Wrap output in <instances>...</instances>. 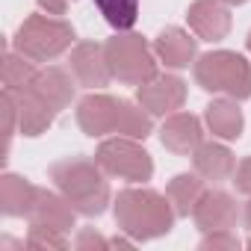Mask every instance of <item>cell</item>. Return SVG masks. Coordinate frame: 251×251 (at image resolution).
I'll return each instance as SVG.
<instances>
[{"mask_svg":"<svg viewBox=\"0 0 251 251\" xmlns=\"http://www.w3.org/2000/svg\"><path fill=\"white\" fill-rule=\"evenodd\" d=\"M207 121H210L213 133H219L225 139H236L239 130H242V112L233 103H227V100L210 103L207 106Z\"/></svg>","mask_w":251,"mask_h":251,"instance_id":"18","label":"cell"},{"mask_svg":"<svg viewBox=\"0 0 251 251\" xmlns=\"http://www.w3.org/2000/svg\"><path fill=\"white\" fill-rule=\"evenodd\" d=\"M192 216L201 230H227L236 222V204L225 192H207L192 207Z\"/></svg>","mask_w":251,"mask_h":251,"instance_id":"8","label":"cell"},{"mask_svg":"<svg viewBox=\"0 0 251 251\" xmlns=\"http://www.w3.org/2000/svg\"><path fill=\"white\" fill-rule=\"evenodd\" d=\"M33 68H30V62H24V59H18V56H6V65H3V80H6V89L9 92H21L24 86H30L33 83Z\"/></svg>","mask_w":251,"mask_h":251,"instance_id":"22","label":"cell"},{"mask_svg":"<svg viewBox=\"0 0 251 251\" xmlns=\"http://www.w3.org/2000/svg\"><path fill=\"white\" fill-rule=\"evenodd\" d=\"M169 198L177 210V216H189V210L198 204L201 198V180L195 175H177L169 183Z\"/></svg>","mask_w":251,"mask_h":251,"instance_id":"19","label":"cell"},{"mask_svg":"<svg viewBox=\"0 0 251 251\" xmlns=\"http://www.w3.org/2000/svg\"><path fill=\"white\" fill-rule=\"evenodd\" d=\"M77 245H80V248H86V245H98V248H106L109 242H106V239H100V236H98V233H92V230H83V233H80V239H77Z\"/></svg>","mask_w":251,"mask_h":251,"instance_id":"26","label":"cell"},{"mask_svg":"<svg viewBox=\"0 0 251 251\" xmlns=\"http://www.w3.org/2000/svg\"><path fill=\"white\" fill-rule=\"evenodd\" d=\"M248 48H251V36H248Z\"/></svg>","mask_w":251,"mask_h":251,"instance_id":"30","label":"cell"},{"mask_svg":"<svg viewBox=\"0 0 251 251\" xmlns=\"http://www.w3.org/2000/svg\"><path fill=\"white\" fill-rule=\"evenodd\" d=\"M74 42V30L62 21H50L42 15H33L24 21V27L18 30V50L30 59H50L56 53H62L68 45Z\"/></svg>","mask_w":251,"mask_h":251,"instance_id":"4","label":"cell"},{"mask_svg":"<svg viewBox=\"0 0 251 251\" xmlns=\"http://www.w3.org/2000/svg\"><path fill=\"white\" fill-rule=\"evenodd\" d=\"M106 65L118 80L139 83V86H145L157 74V65H154V59H151V53H148V48L142 45L139 36L112 39L106 45Z\"/></svg>","mask_w":251,"mask_h":251,"instance_id":"5","label":"cell"},{"mask_svg":"<svg viewBox=\"0 0 251 251\" xmlns=\"http://www.w3.org/2000/svg\"><path fill=\"white\" fill-rule=\"evenodd\" d=\"M163 145L175 154H189L201 145V124L195 115H175L163 127Z\"/></svg>","mask_w":251,"mask_h":251,"instance_id":"11","label":"cell"},{"mask_svg":"<svg viewBox=\"0 0 251 251\" xmlns=\"http://www.w3.org/2000/svg\"><path fill=\"white\" fill-rule=\"evenodd\" d=\"M98 163L109 175L127 177V180H148L154 172L151 157L142 148H136L133 142H103L98 151Z\"/></svg>","mask_w":251,"mask_h":251,"instance_id":"6","label":"cell"},{"mask_svg":"<svg viewBox=\"0 0 251 251\" xmlns=\"http://www.w3.org/2000/svg\"><path fill=\"white\" fill-rule=\"evenodd\" d=\"M71 68H74V74L80 77L83 86H106V80H109V65L100 56L98 45H80L74 50Z\"/></svg>","mask_w":251,"mask_h":251,"instance_id":"14","label":"cell"},{"mask_svg":"<svg viewBox=\"0 0 251 251\" xmlns=\"http://www.w3.org/2000/svg\"><path fill=\"white\" fill-rule=\"evenodd\" d=\"M198 83L207 92H227L233 98H248L251 95V68L242 56L219 50V53H207L198 68H195Z\"/></svg>","mask_w":251,"mask_h":251,"instance_id":"3","label":"cell"},{"mask_svg":"<svg viewBox=\"0 0 251 251\" xmlns=\"http://www.w3.org/2000/svg\"><path fill=\"white\" fill-rule=\"evenodd\" d=\"M39 189H33L24 177L6 175L3 177V192H0V201H3V213L6 216H30L33 204H36Z\"/></svg>","mask_w":251,"mask_h":251,"instance_id":"15","label":"cell"},{"mask_svg":"<svg viewBox=\"0 0 251 251\" xmlns=\"http://www.w3.org/2000/svg\"><path fill=\"white\" fill-rule=\"evenodd\" d=\"M24 89H30L36 98H42V100H45L48 106H53V109H62V106L71 100V95H74L71 80H68L59 68H48V71L36 74L33 83L24 86Z\"/></svg>","mask_w":251,"mask_h":251,"instance_id":"12","label":"cell"},{"mask_svg":"<svg viewBox=\"0 0 251 251\" xmlns=\"http://www.w3.org/2000/svg\"><path fill=\"white\" fill-rule=\"evenodd\" d=\"M189 24L201 39H225V33L230 30V15L225 6H219L216 0H198L189 9Z\"/></svg>","mask_w":251,"mask_h":251,"instance_id":"9","label":"cell"},{"mask_svg":"<svg viewBox=\"0 0 251 251\" xmlns=\"http://www.w3.org/2000/svg\"><path fill=\"white\" fill-rule=\"evenodd\" d=\"M139 103L151 112H169L183 103V83L177 77H160L139 89Z\"/></svg>","mask_w":251,"mask_h":251,"instance_id":"13","label":"cell"},{"mask_svg":"<svg viewBox=\"0 0 251 251\" xmlns=\"http://www.w3.org/2000/svg\"><path fill=\"white\" fill-rule=\"evenodd\" d=\"M56 186L65 192V198L71 201L74 210L86 213V216H98L103 213L106 201H109V186L106 180L98 175V169L86 160H65L59 166L50 169Z\"/></svg>","mask_w":251,"mask_h":251,"instance_id":"2","label":"cell"},{"mask_svg":"<svg viewBox=\"0 0 251 251\" xmlns=\"http://www.w3.org/2000/svg\"><path fill=\"white\" fill-rule=\"evenodd\" d=\"M39 3H42L48 12H53V15H62V12H65V0H39Z\"/></svg>","mask_w":251,"mask_h":251,"instance_id":"27","label":"cell"},{"mask_svg":"<svg viewBox=\"0 0 251 251\" xmlns=\"http://www.w3.org/2000/svg\"><path fill=\"white\" fill-rule=\"evenodd\" d=\"M157 50H160V56L166 59V65H172V68H183V65H189V59L195 56V42H192L183 30L169 27V30L160 33V39H157Z\"/></svg>","mask_w":251,"mask_h":251,"instance_id":"16","label":"cell"},{"mask_svg":"<svg viewBox=\"0 0 251 251\" xmlns=\"http://www.w3.org/2000/svg\"><path fill=\"white\" fill-rule=\"evenodd\" d=\"M118 115H121V100H112L106 95H89L80 103V109H77L80 127L89 136H100V133L118 130Z\"/></svg>","mask_w":251,"mask_h":251,"instance_id":"7","label":"cell"},{"mask_svg":"<svg viewBox=\"0 0 251 251\" xmlns=\"http://www.w3.org/2000/svg\"><path fill=\"white\" fill-rule=\"evenodd\" d=\"M227 3H245V0H227Z\"/></svg>","mask_w":251,"mask_h":251,"instance_id":"29","label":"cell"},{"mask_svg":"<svg viewBox=\"0 0 251 251\" xmlns=\"http://www.w3.org/2000/svg\"><path fill=\"white\" fill-rule=\"evenodd\" d=\"M195 169L210 180H225L233 172V157L222 145H198L195 151Z\"/></svg>","mask_w":251,"mask_h":251,"instance_id":"17","label":"cell"},{"mask_svg":"<svg viewBox=\"0 0 251 251\" xmlns=\"http://www.w3.org/2000/svg\"><path fill=\"white\" fill-rule=\"evenodd\" d=\"M248 245H251V242H248Z\"/></svg>","mask_w":251,"mask_h":251,"instance_id":"31","label":"cell"},{"mask_svg":"<svg viewBox=\"0 0 251 251\" xmlns=\"http://www.w3.org/2000/svg\"><path fill=\"white\" fill-rule=\"evenodd\" d=\"M148 130H151V121H148V115H142V109H133L130 103H124L121 100V115H118V133H127V136H148Z\"/></svg>","mask_w":251,"mask_h":251,"instance_id":"21","label":"cell"},{"mask_svg":"<svg viewBox=\"0 0 251 251\" xmlns=\"http://www.w3.org/2000/svg\"><path fill=\"white\" fill-rule=\"evenodd\" d=\"M236 189L251 195V157H248V160L239 166V172H236Z\"/></svg>","mask_w":251,"mask_h":251,"instance_id":"25","label":"cell"},{"mask_svg":"<svg viewBox=\"0 0 251 251\" xmlns=\"http://www.w3.org/2000/svg\"><path fill=\"white\" fill-rule=\"evenodd\" d=\"M115 222L121 225V230L133 233L136 239H151L172 230V210H169V201L157 192L127 189L118 195Z\"/></svg>","mask_w":251,"mask_h":251,"instance_id":"1","label":"cell"},{"mask_svg":"<svg viewBox=\"0 0 251 251\" xmlns=\"http://www.w3.org/2000/svg\"><path fill=\"white\" fill-rule=\"evenodd\" d=\"M30 219H33V225H48V227H56V230H68L74 225V207H71L68 198L62 201V198L39 189L36 204L30 210Z\"/></svg>","mask_w":251,"mask_h":251,"instance_id":"10","label":"cell"},{"mask_svg":"<svg viewBox=\"0 0 251 251\" xmlns=\"http://www.w3.org/2000/svg\"><path fill=\"white\" fill-rule=\"evenodd\" d=\"M245 219H248V227H251V204H248V210H245Z\"/></svg>","mask_w":251,"mask_h":251,"instance_id":"28","label":"cell"},{"mask_svg":"<svg viewBox=\"0 0 251 251\" xmlns=\"http://www.w3.org/2000/svg\"><path fill=\"white\" fill-rule=\"evenodd\" d=\"M201 248H239V239L233 236H222V233H213L201 242Z\"/></svg>","mask_w":251,"mask_h":251,"instance_id":"24","label":"cell"},{"mask_svg":"<svg viewBox=\"0 0 251 251\" xmlns=\"http://www.w3.org/2000/svg\"><path fill=\"white\" fill-rule=\"evenodd\" d=\"M27 245H30V248H65V239H62V230H56V227L33 225Z\"/></svg>","mask_w":251,"mask_h":251,"instance_id":"23","label":"cell"},{"mask_svg":"<svg viewBox=\"0 0 251 251\" xmlns=\"http://www.w3.org/2000/svg\"><path fill=\"white\" fill-rule=\"evenodd\" d=\"M100 15L115 27V30H130L139 15V0H95Z\"/></svg>","mask_w":251,"mask_h":251,"instance_id":"20","label":"cell"}]
</instances>
